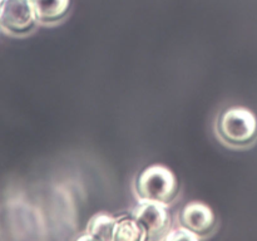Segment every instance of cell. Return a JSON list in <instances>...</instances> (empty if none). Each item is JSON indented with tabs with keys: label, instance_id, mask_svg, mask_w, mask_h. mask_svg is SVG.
I'll return each instance as SVG.
<instances>
[{
	"label": "cell",
	"instance_id": "obj_1",
	"mask_svg": "<svg viewBox=\"0 0 257 241\" xmlns=\"http://www.w3.org/2000/svg\"><path fill=\"white\" fill-rule=\"evenodd\" d=\"M178 190L177 177L163 165L148 166L136 181V192L140 201H155L170 205L177 196Z\"/></svg>",
	"mask_w": 257,
	"mask_h": 241
},
{
	"label": "cell",
	"instance_id": "obj_2",
	"mask_svg": "<svg viewBox=\"0 0 257 241\" xmlns=\"http://www.w3.org/2000/svg\"><path fill=\"white\" fill-rule=\"evenodd\" d=\"M217 133L221 140L232 147H246L257 138V117L245 107H231L217 119Z\"/></svg>",
	"mask_w": 257,
	"mask_h": 241
},
{
	"label": "cell",
	"instance_id": "obj_3",
	"mask_svg": "<svg viewBox=\"0 0 257 241\" xmlns=\"http://www.w3.org/2000/svg\"><path fill=\"white\" fill-rule=\"evenodd\" d=\"M38 24L30 0H4L0 7V29L12 35H25Z\"/></svg>",
	"mask_w": 257,
	"mask_h": 241
},
{
	"label": "cell",
	"instance_id": "obj_4",
	"mask_svg": "<svg viewBox=\"0 0 257 241\" xmlns=\"http://www.w3.org/2000/svg\"><path fill=\"white\" fill-rule=\"evenodd\" d=\"M132 215L140 221L146 228L148 237H160L163 233H168L172 225V217L167 205L155 201H140Z\"/></svg>",
	"mask_w": 257,
	"mask_h": 241
},
{
	"label": "cell",
	"instance_id": "obj_5",
	"mask_svg": "<svg viewBox=\"0 0 257 241\" xmlns=\"http://www.w3.org/2000/svg\"><path fill=\"white\" fill-rule=\"evenodd\" d=\"M181 225L190 228L202 237L213 230L216 225V217L212 208L203 202L193 201L187 203L181 211Z\"/></svg>",
	"mask_w": 257,
	"mask_h": 241
},
{
	"label": "cell",
	"instance_id": "obj_6",
	"mask_svg": "<svg viewBox=\"0 0 257 241\" xmlns=\"http://www.w3.org/2000/svg\"><path fill=\"white\" fill-rule=\"evenodd\" d=\"M38 23L54 24L64 19L70 8V0H30Z\"/></svg>",
	"mask_w": 257,
	"mask_h": 241
},
{
	"label": "cell",
	"instance_id": "obj_7",
	"mask_svg": "<svg viewBox=\"0 0 257 241\" xmlns=\"http://www.w3.org/2000/svg\"><path fill=\"white\" fill-rule=\"evenodd\" d=\"M117 223V218L113 216L108 215L105 212L95 213L92 216L89 221H88L87 230L85 233L87 236L79 237L80 240H102V241H109L113 240V235H114V227Z\"/></svg>",
	"mask_w": 257,
	"mask_h": 241
},
{
	"label": "cell",
	"instance_id": "obj_8",
	"mask_svg": "<svg viewBox=\"0 0 257 241\" xmlns=\"http://www.w3.org/2000/svg\"><path fill=\"white\" fill-rule=\"evenodd\" d=\"M114 241H146L150 240L146 228L133 215L117 218L114 227Z\"/></svg>",
	"mask_w": 257,
	"mask_h": 241
},
{
	"label": "cell",
	"instance_id": "obj_9",
	"mask_svg": "<svg viewBox=\"0 0 257 241\" xmlns=\"http://www.w3.org/2000/svg\"><path fill=\"white\" fill-rule=\"evenodd\" d=\"M163 238H165V240H172V241H178V240L198 241L201 240V236L197 235V233H195L193 231H191L190 228L181 225L180 227L175 228V230H170V232L167 233V236H165Z\"/></svg>",
	"mask_w": 257,
	"mask_h": 241
},
{
	"label": "cell",
	"instance_id": "obj_10",
	"mask_svg": "<svg viewBox=\"0 0 257 241\" xmlns=\"http://www.w3.org/2000/svg\"><path fill=\"white\" fill-rule=\"evenodd\" d=\"M4 3V0H0V7H2V4Z\"/></svg>",
	"mask_w": 257,
	"mask_h": 241
}]
</instances>
